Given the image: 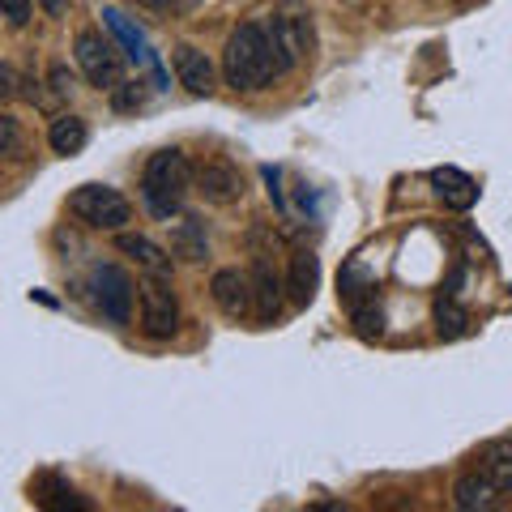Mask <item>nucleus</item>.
<instances>
[{
	"label": "nucleus",
	"instance_id": "1",
	"mask_svg": "<svg viewBox=\"0 0 512 512\" xmlns=\"http://www.w3.org/2000/svg\"><path fill=\"white\" fill-rule=\"evenodd\" d=\"M222 77L239 94H256L282 77L274 47H269V35H265V22H244L231 30L227 47H222Z\"/></svg>",
	"mask_w": 512,
	"mask_h": 512
},
{
	"label": "nucleus",
	"instance_id": "2",
	"mask_svg": "<svg viewBox=\"0 0 512 512\" xmlns=\"http://www.w3.org/2000/svg\"><path fill=\"white\" fill-rule=\"evenodd\" d=\"M188 192H197V167L184 150H158L146 171H141V197H146L154 218H175Z\"/></svg>",
	"mask_w": 512,
	"mask_h": 512
},
{
	"label": "nucleus",
	"instance_id": "3",
	"mask_svg": "<svg viewBox=\"0 0 512 512\" xmlns=\"http://www.w3.org/2000/svg\"><path fill=\"white\" fill-rule=\"evenodd\" d=\"M137 303H141V333L154 342H171L180 333V299L167 274H141L137 282Z\"/></svg>",
	"mask_w": 512,
	"mask_h": 512
},
{
	"label": "nucleus",
	"instance_id": "4",
	"mask_svg": "<svg viewBox=\"0 0 512 512\" xmlns=\"http://www.w3.org/2000/svg\"><path fill=\"white\" fill-rule=\"evenodd\" d=\"M69 214L94 231H124L133 222V205H128L124 192L107 184H82L69 197Z\"/></svg>",
	"mask_w": 512,
	"mask_h": 512
},
{
	"label": "nucleus",
	"instance_id": "5",
	"mask_svg": "<svg viewBox=\"0 0 512 512\" xmlns=\"http://www.w3.org/2000/svg\"><path fill=\"white\" fill-rule=\"evenodd\" d=\"M265 35L269 47H274V60H278V73H295L303 60L312 56V43H316V30L308 13H269L265 18Z\"/></svg>",
	"mask_w": 512,
	"mask_h": 512
},
{
	"label": "nucleus",
	"instance_id": "6",
	"mask_svg": "<svg viewBox=\"0 0 512 512\" xmlns=\"http://www.w3.org/2000/svg\"><path fill=\"white\" fill-rule=\"evenodd\" d=\"M73 56H77V69L86 73L90 86H99V90H116L120 86L124 64H120L116 43H111L107 35H99V30H77Z\"/></svg>",
	"mask_w": 512,
	"mask_h": 512
},
{
	"label": "nucleus",
	"instance_id": "7",
	"mask_svg": "<svg viewBox=\"0 0 512 512\" xmlns=\"http://www.w3.org/2000/svg\"><path fill=\"white\" fill-rule=\"evenodd\" d=\"M90 291H94V303H99L103 320H111V325H128V320H133L137 286H133V278H128L120 265H99V269H94V274H90Z\"/></svg>",
	"mask_w": 512,
	"mask_h": 512
},
{
	"label": "nucleus",
	"instance_id": "8",
	"mask_svg": "<svg viewBox=\"0 0 512 512\" xmlns=\"http://www.w3.org/2000/svg\"><path fill=\"white\" fill-rule=\"evenodd\" d=\"M244 171H239L235 163H227V158H210V163L197 167V197L205 205H235L239 197H244Z\"/></svg>",
	"mask_w": 512,
	"mask_h": 512
},
{
	"label": "nucleus",
	"instance_id": "9",
	"mask_svg": "<svg viewBox=\"0 0 512 512\" xmlns=\"http://www.w3.org/2000/svg\"><path fill=\"white\" fill-rule=\"evenodd\" d=\"M210 295L218 303V312L231 316V320H248L256 312L252 274H244V269H218V274L210 278Z\"/></svg>",
	"mask_w": 512,
	"mask_h": 512
},
{
	"label": "nucleus",
	"instance_id": "10",
	"mask_svg": "<svg viewBox=\"0 0 512 512\" xmlns=\"http://www.w3.org/2000/svg\"><path fill=\"white\" fill-rule=\"evenodd\" d=\"M252 291H256V320H261V325H274L282 316L286 282L278 278V269L269 265V252H256V261H252Z\"/></svg>",
	"mask_w": 512,
	"mask_h": 512
},
{
	"label": "nucleus",
	"instance_id": "11",
	"mask_svg": "<svg viewBox=\"0 0 512 512\" xmlns=\"http://www.w3.org/2000/svg\"><path fill=\"white\" fill-rule=\"evenodd\" d=\"M175 77H180V86L188 94H214V82H218V69H214V60L201 52V47H192V43H180L175 47Z\"/></svg>",
	"mask_w": 512,
	"mask_h": 512
},
{
	"label": "nucleus",
	"instance_id": "12",
	"mask_svg": "<svg viewBox=\"0 0 512 512\" xmlns=\"http://www.w3.org/2000/svg\"><path fill=\"white\" fill-rule=\"evenodd\" d=\"M500 487L491 483V474L478 466V470H466V474H457V483H453V504L461 512H491L495 504H500Z\"/></svg>",
	"mask_w": 512,
	"mask_h": 512
},
{
	"label": "nucleus",
	"instance_id": "13",
	"mask_svg": "<svg viewBox=\"0 0 512 512\" xmlns=\"http://www.w3.org/2000/svg\"><path fill=\"white\" fill-rule=\"evenodd\" d=\"M116 248H120L124 256H133L141 274H167V278H171V256H175V252L158 248L154 239L133 235V231H120V235H116Z\"/></svg>",
	"mask_w": 512,
	"mask_h": 512
},
{
	"label": "nucleus",
	"instance_id": "14",
	"mask_svg": "<svg viewBox=\"0 0 512 512\" xmlns=\"http://www.w3.org/2000/svg\"><path fill=\"white\" fill-rule=\"evenodd\" d=\"M171 252L180 256V261H188V265H201L205 256H210V235H205V222L184 214L171 227Z\"/></svg>",
	"mask_w": 512,
	"mask_h": 512
},
{
	"label": "nucleus",
	"instance_id": "15",
	"mask_svg": "<svg viewBox=\"0 0 512 512\" xmlns=\"http://www.w3.org/2000/svg\"><path fill=\"white\" fill-rule=\"evenodd\" d=\"M316 278H320L316 256H312L308 248L291 252V269H286V295H291L295 308H308V303H312V295H316Z\"/></svg>",
	"mask_w": 512,
	"mask_h": 512
},
{
	"label": "nucleus",
	"instance_id": "16",
	"mask_svg": "<svg viewBox=\"0 0 512 512\" xmlns=\"http://www.w3.org/2000/svg\"><path fill=\"white\" fill-rule=\"evenodd\" d=\"M478 466L491 474V483L504 495L512 491V440H491L483 453H478Z\"/></svg>",
	"mask_w": 512,
	"mask_h": 512
},
{
	"label": "nucleus",
	"instance_id": "17",
	"mask_svg": "<svg viewBox=\"0 0 512 512\" xmlns=\"http://www.w3.org/2000/svg\"><path fill=\"white\" fill-rule=\"evenodd\" d=\"M431 184H436V192L448 205H453V210H470V205L478 201L474 180H470V175H461V171H436V175H431Z\"/></svg>",
	"mask_w": 512,
	"mask_h": 512
},
{
	"label": "nucleus",
	"instance_id": "18",
	"mask_svg": "<svg viewBox=\"0 0 512 512\" xmlns=\"http://www.w3.org/2000/svg\"><path fill=\"white\" fill-rule=\"evenodd\" d=\"M47 146L52 154H77L86 146V120L82 116H56L47 128Z\"/></svg>",
	"mask_w": 512,
	"mask_h": 512
},
{
	"label": "nucleus",
	"instance_id": "19",
	"mask_svg": "<svg viewBox=\"0 0 512 512\" xmlns=\"http://www.w3.org/2000/svg\"><path fill=\"white\" fill-rule=\"evenodd\" d=\"M466 329H470V312L453 299H440L436 303V333L440 338H461Z\"/></svg>",
	"mask_w": 512,
	"mask_h": 512
},
{
	"label": "nucleus",
	"instance_id": "20",
	"mask_svg": "<svg viewBox=\"0 0 512 512\" xmlns=\"http://www.w3.org/2000/svg\"><path fill=\"white\" fill-rule=\"evenodd\" d=\"M0 154H5L9 163H18V158H22V124H18L13 111L0 116Z\"/></svg>",
	"mask_w": 512,
	"mask_h": 512
},
{
	"label": "nucleus",
	"instance_id": "21",
	"mask_svg": "<svg viewBox=\"0 0 512 512\" xmlns=\"http://www.w3.org/2000/svg\"><path fill=\"white\" fill-rule=\"evenodd\" d=\"M116 111H133V107H146V86L141 82H120L116 94H111Z\"/></svg>",
	"mask_w": 512,
	"mask_h": 512
},
{
	"label": "nucleus",
	"instance_id": "22",
	"mask_svg": "<svg viewBox=\"0 0 512 512\" xmlns=\"http://www.w3.org/2000/svg\"><path fill=\"white\" fill-rule=\"evenodd\" d=\"M47 82H52V94H56V99H73V94H77V77L69 73V64H52Z\"/></svg>",
	"mask_w": 512,
	"mask_h": 512
},
{
	"label": "nucleus",
	"instance_id": "23",
	"mask_svg": "<svg viewBox=\"0 0 512 512\" xmlns=\"http://www.w3.org/2000/svg\"><path fill=\"white\" fill-rule=\"evenodd\" d=\"M0 9H5V22L13 30H22L30 18H35V0H0Z\"/></svg>",
	"mask_w": 512,
	"mask_h": 512
},
{
	"label": "nucleus",
	"instance_id": "24",
	"mask_svg": "<svg viewBox=\"0 0 512 512\" xmlns=\"http://www.w3.org/2000/svg\"><path fill=\"white\" fill-rule=\"evenodd\" d=\"M18 94V73H13V64H0V99H13Z\"/></svg>",
	"mask_w": 512,
	"mask_h": 512
},
{
	"label": "nucleus",
	"instance_id": "25",
	"mask_svg": "<svg viewBox=\"0 0 512 512\" xmlns=\"http://www.w3.org/2000/svg\"><path fill=\"white\" fill-rule=\"evenodd\" d=\"M137 5H141V9H154V13H175V9L184 5V0H137Z\"/></svg>",
	"mask_w": 512,
	"mask_h": 512
},
{
	"label": "nucleus",
	"instance_id": "26",
	"mask_svg": "<svg viewBox=\"0 0 512 512\" xmlns=\"http://www.w3.org/2000/svg\"><path fill=\"white\" fill-rule=\"evenodd\" d=\"M39 5L52 13V18H64V13H69V0H39Z\"/></svg>",
	"mask_w": 512,
	"mask_h": 512
}]
</instances>
